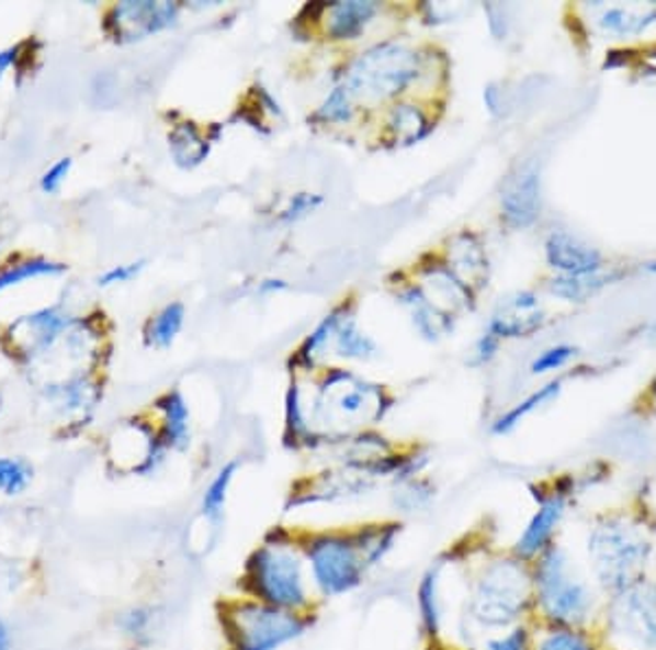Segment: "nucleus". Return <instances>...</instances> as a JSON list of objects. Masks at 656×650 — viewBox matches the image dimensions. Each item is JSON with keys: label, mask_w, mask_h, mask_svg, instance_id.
Segmentation results:
<instances>
[{"label": "nucleus", "mask_w": 656, "mask_h": 650, "mask_svg": "<svg viewBox=\"0 0 656 650\" xmlns=\"http://www.w3.org/2000/svg\"><path fill=\"white\" fill-rule=\"evenodd\" d=\"M305 565L307 561L301 554L294 535L274 528L265 541L252 550L244 565L239 579L241 596L276 609L309 614L312 579Z\"/></svg>", "instance_id": "obj_1"}, {"label": "nucleus", "mask_w": 656, "mask_h": 650, "mask_svg": "<svg viewBox=\"0 0 656 650\" xmlns=\"http://www.w3.org/2000/svg\"><path fill=\"white\" fill-rule=\"evenodd\" d=\"M589 565L602 590L613 596L642 583L653 557V543L635 522L607 515L589 528Z\"/></svg>", "instance_id": "obj_2"}, {"label": "nucleus", "mask_w": 656, "mask_h": 650, "mask_svg": "<svg viewBox=\"0 0 656 650\" xmlns=\"http://www.w3.org/2000/svg\"><path fill=\"white\" fill-rule=\"evenodd\" d=\"M534 605L554 629H580L593 614V590L569 552L550 546L532 565Z\"/></svg>", "instance_id": "obj_3"}, {"label": "nucleus", "mask_w": 656, "mask_h": 650, "mask_svg": "<svg viewBox=\"0 0 656 650\" xmlns=\"http://www.w3.org/2000/svg\"><path fill=\"white\" fill-rule=\"evenodd\" d=\"M534 603L532 568L512 557L490 561L473 581L468 616L484 629H506L519 623Z\"/></svg>", "instance_id": "obj_4"}, {"label": "nucleus", "mask_w": 656, "mask_h": 650, "mask_svg": "<svg viewBox=\"0 0 656 650\" xmlns=\"http://www.w3.org/2000/svg\"><path fill=\"white\" fill-rule=\"evenodd\" d=\"M222 607L219 620L230 650H281L314 625V614L276 609L246 596Z\"/></svg>", "instance_id": "obj_5"}, {"label": "nucleus", "mask_w": 656, "mask_h": 650, "mask_svg": "<svg viewBox=\"0 0 656 650\" xmlns=\"http://www.w3.org/2000/svg\"><path fill=\"white\" fill-rule=\"evenodd\" d=\"M294 541L307 561L314 587L325 598L354 592L370 570L357 530L309 533Z\"/></svg>", "instance_id": "obj_6"}, {"label": "nucleus", "mask_w": 656, "mask_h": 650, "mask_svg": "<svg viewBox=\"0 0 656 650\" xmlns=\"http://www.w3.org/2000/svg\"><path fill=\"white\" fill-rule=\"evenodd\" d=\"M420 75V57L416 51L383 42L361 53L343 75V88L350 97L392 99L405 92Z\"/></svg>", "instance_id": "obj_7"}, {"label": "nucleus", "mask_w": 656, "mask_h": 650, "mask_svg": "<svg viewBox=\"0 0 656 650\" xmlns=\"http://www.w3.org/2000/svg\"><path fill=\"white\" fill-rule=\"evenodd\" d=\"M607 625L622 642L637 650H656V585L642 581L615 594Z\"/></svg>", "instance_id": "obj_8"}, {"label": "nucleus", "mask_w": 656, "mask_h": 650, "mask_svg": "<svg viewBox=\"0 0 656 650\" xmlns=\"http://www.w3.org/2000/svg\"><path fill=\"white\" fill-rule=\"evenodd\" d=\"M178 22V4L173 2H121L108 15V31L116 42H136L151 33L165 31Z\"/></svg>", "instance_id": "obj_9"}, {"label": "nucleus", "mask_w": 656, "mask_h": 650, "mask_svg": "<svg viewBox=\"0 0 656 650\" xmlns=\"http://www.w3.org/2000/svg\"><path fill=\"white\" fill-rule=\"evenodd\" d=\"M567 491H552L541 497L536 513L512 548L517 559L525 563L536 561L550 546H554V535L567 513Z\"/></svg>", "instance_id": "obj_10"}, {"label": "nucleus", "mask_w": 656, "mask_h": 650, "mask_svg": "<svg viewBox=\"0 0 656 650\" xmlns=\"http://www.w3.org/2000/svg\"><path fill=\"white\" fill-rule=\"evenodd\" d=\"M541 209V178L534 165H525L519 169L514 178H510L504 198L501 211L504 220L512 228H528L536 222Z\"/></svg>", "instance_id": "obj_11"}, {"label": "nucleus", "mask_w": 656, "mask_h": 650, "mask_svg": "<svg viewBox=\"0 0 656 650\" xmlns=\"http://www.w3.org/2000/svg\"><path fill=\"white\" fill-rule=\"evenodd\" d=\"M545 257L547 264L563 274H593L602 270V255L563 231L547 237Z\"/></svg>", "instance_id": "obj_12"}, {"label": "nucleus", "mask_w": 656, "mask_h": 650, "mask_svg": "<svg viewBox=\"0 0 656 650\" xmlns=\"http://www.w3.org/2000/svg\"><path fill=\"white\" fill-rule=\"evenodd\" d=\"M545 316L539 299L532 292H519L510 296L493 316L488 330L501 337H528L543 325Z\"/></svg>", "instance_id": "obj_13"}, {"label": "nucleus", "mask_w": 656, "mask_h": 650, "mask_svg": "<svg viewBox=\"0 0 656 650\" xmlns=\"http://www.w3.org/2000/svg\"><path fill=\"white\" fill-rule=\"evenodd\" d=\"M327 33L332 40H354L376 15L378 4L372 0H348L325 7Z\"/></svg>", "instance_id": "obj_14"}, {"label": "nucleus", "mask_w": 656, "mask_h": 650, "mask_svg": "<svg viewBox=\"0 0 656 650\" xmlns=\"http://www.w3.org/2000/svg\"><path fill=\"white\" fill-rule=\"evenodd\" d=\"M453 277L468 290V285H484L488 279V259L482 244L464 233L453 242Z\"/></svg>", "instance_id": "obj_15"}, {"label": "nucleus", "mask_w": 656, "mask_h": 650, "mask_svg": "<svg viewBox=\"0 0 656 650\" xmlns=\"http://www.w3.org/2000/svg\"><path fill=\"white\" fill-rule=\"evenodd\" d=\"M442 576H440V565L431 568L420 585H418V614H420V625L422 631L429 638H438L444 620V601H442Z\"/></svg>", "instance_id": "obj_16"}, {"label": "nucleus", "mask_w": 656, "mask_h": 650, "mask_svg": "<svg viewBox=\"0 0 656 650\" xmlns=\"http://www.w3.org/2000/svg\"><path fill=\"white\" fill-rule=\"evenodd\" d=\"M400 303L411 312L414 325L427 339H438L442 333L451 330V316L442 314L420 288L405 290L400 294Z\"/></svg>", "instance_id": "obj_17"}, {"label": "nucleus", "mask_w": 656, "mask_h": 650, "mask_svg": "<svg viewBox=\"0 0 656 650\" xmlns=\"http://www.w3.org/2000/svg\"><path fill=\"white\" fill-rule=\"evenodd\" d=\"M431 132L427 114L409 103H398L387 114V134L394 145L407 147L422 141Z\"/></svg>", "instance_id": "obj_18"}, {"label": "nucleus", "mask_w": 656, "mask_h": 650, "mask_svg": "<svg viewBox=\"0 0 656 650\" xmlns=\"http://www.w3.org/2000/svg\"><path fill=\"white\" fill-rule=\"evenodd\" d=\"M160 410L165 412V423L160 432V442L167 449H184L189 445V407L180 392H169L158 401Z\"/></svg>", "instance_id": "obj_19"}, {"label": "nucleus", "mask_w": 656, "mask_h": 650, "mask_svg": "<svg viewBox=\"0 0 656 650\" xmlns=\"http://www.w3.org/2000/svg\"><path fill=\"white\" fill-rule=\"evenodd\" d=\"M169 149L173 160L184 167H197L208 156V141L202 138L200 130L193 123H180L169 136Z\"/></svg>", "instance_id": "obj_20"}, {"label": "nucleus", "mask_w": 656, "mask_h": 650, "mask_svg": "<svg viewBox=\"0 0 656 650\" xmlns=\"http://www.w3.org/2000/svg\"><path fill=\"white\" fill-rule=\"evenodd\" d=\"M15 325L29 328L24 333V335H29V348L39 350V348H46L55 341V337L68 326V318L61 316L57 307H50V310H42V312H35L31 316H24Z\"/></svg>", "instance_id": "obj_21"}, {"label": "nucleus", "mask_w": 656, "mask_h": 650, "mask_svg": "<svg viewBox=\"0 0 656 650\" xmlns=\"http://www.w3.org/2000/svg\"><path fill=\"white\" fill-rule=\"evenodd\" d=\"M237 467H239L237 462H228L224 469H219V473L213 478V482L208 484V489L202 497V515L213 526H219L226 515L228 493H230V484L235 480Z\"/></svg>", "instance_id": "obj_22"}, {"label": "nucleus", "mask_w": 656, "mask_h": 650, "mask_svg": "<svg viewBox=\"0 0 656 650\" xmlns=\"http://www.w3.org/2000/svg\"><path fill=\"white\" fill-rule=\"evenodd\" d=\"M611 279L600 274V272H593V274H563L558 279L552 281L550 290L569 301V303H583L587 301L589 296H593L596 292H600Z\"/></svg>", "instance_id": "obj_23"}, {"label": "nucleus", "mask_w": 656, "mask_h": 650, "mask_svg": "<svg viewBox=\"0 0 656 650\" xmlns=\"http://www.w3.org/2000/svg\"><path fill=\"white\" fill-rule=\"evenodd\" d=\"M335 350L348 359H370L376 355V344L363 330H359L352 318H341L335 330Z\"/></svg>", "instance_id": "obj_24"}, {"label": "nucleus", "mask_w": 656, "mask_h": 650, "mask_svg": "<svg viewBox=\"0 0 656 650\" xmlns=\"http://www.w3.org/2000/svg\"><path fill=\"white\" fill-rule=\"evenodd\" d=\"M184 325V305H167L147 326V344L156 348H169Z\"/></svg>", "instance_id": "obj_25"}, {"label": "nucleus", "mask_w": 656, "mask_h": 650, "mask_svg": "<svg viewBox=\"0 0 656 650\" xmlns=\"http://www.w3.org/2000/svg\"><path fill=\"white\" fill-rule=\"evenodd\" d=\"M561 381H552L547 385H543L539 392H534L532 396H528L525 401H521L519 405H514L510 412H506L495 425H493V432L495 434H508L512 432L528 414H532L536 407H541L543 403H547L550 399H554L558 392H561Z\"/></svg>", "instance_id": "obj_26"}, {"label": "nucleus", "mask_w": 656, "mask_h": 650, "mask_svg": "<svg viewBox=\"0 0 656 650\" xmlns=\"http://www.w3.org/2000/svg\"><path fill=\"white\" fill-rule=\"evenodd\" d=\"M64 270H66V266L50 264L46 259H31V261H24V264H15V266L0 272V292L11 288V285H18L26 279L46 277V274H61Z\"/></svg>", "instance_id": "obj_27"}, {"label": "nucleus", "mask_w": 656, "mask_h": 650, "mask_svg": "<svg viewBox=\"0 0 656 650\" xmlns=\"http://www.w3.org/2000/svg\"><path fill=\"white\" fill-rule=\"evenodd\" d=\"M33 480V467L22 458H0V491L20 495Z\"/></svg>", "instance_id": "obj_28"}, {"label": "nucleus", "mask_w": 656, "mask_h": 650, "mask_svg": "<svg viewBox=\"0 0 656 650\" xmlns=\"http://www.w3.org/2000/svg\"><path fill=\"white\" fill-rule=\"evenodd\" d=\"M656 20V9H651L648 13H633L624 7H613L604 11L602 15V26L613 31V33H637L642 31L648 22Z\"/></svg>", "instance_id": "obj_29"}, {"label": "nucleus", "mask_w": 656, "mask_h": 650, "mask_svg": "<svg viewBox=\"0 0 656 650\" xmlns=\"http://www.w3.org/2000/svg\"><path fill=\"white\" fill-rule=\"evenodd\" d=\"M536 650H596V647L580 629H552Z\"/></svg>", "instance_id": "obj_30"}, {"label": "nucleus", "mask_w": 656, "mask_h": 650, "mask_svg": "<svg viewBox=\"0 0 656 650\" xmlns=\"http://www.w3.org/2000/svg\"><path fill=\"white\" fill-rule=\"evenodd\" d=\"M325 123H346L352 116V97L343 86H337L316 114Z\"/></svg>", "instance_id": "obj_31"}, {"label": "nucleus", "mask_w": 656, "mask_h": 650, "mask_svg": "<svg viewBox=\"0 0 656 650\" xmlns=\"http://www.w3.org/2000/svg\"><path fill=\"white\" fill-rule=\"evenodd\" d=\"M307 436H309V425H307V416H305V410L301 403V390H298V385H292V390L287 394V438L298 445Z\"/></svg>", "instance_id": "obj_32"}, {"label": "nucleus", "mask_w": 656, "mask_h": 650, "mask_svg": "<svg viewBox=\"0 0 656 650\" xmlns=\"http://www.w3.org/2000/svg\"><path fill=\"white\" fill-rule=\"evenodd\" d=\"M339 323H341V310H335L332 314H328L327 318L312 333V337L303 344L301 359L314 361V357L318 355V350L325 348V344H327L330 337H335V330H337Z\"/></svg>", "instance_id": "obj_33"}, {"label": "nucleus", "mask_w": 656, "mask_h": 650, "mask_svg": "<svg viewBox=\"0 0 656 650\" xmlns=\"http://www.w3.org/2000/svg\"><path fill=\"white\" fill-rule=\"evenodd\" d=\"M323 195H316V193H298L290 200L287 209L281 213V222L283 224H294V222H301L305 220L307 215H312L316 209L323 206Z\"/></svg>", "instance_id": "obj_34"}, {"label": "nucleus", "mask_w": 656, "mask_h": 650, "mask_svg": "<svg viewBox=\"0 0 656 650\" xmlns=\"http://www.w3.org/2000/svg\"><path fill=\"white\" fill-rule=\"evenodd\" d=\"M486 650H536L532 634L525 627H514L506 636L486 642Z\"/></svg>", "instance_id": "obj_35"}, {"label": "nucleus", "mask_w": 656, "mask_h": 650, "mask_svg": "<svg viewBox=\"0 0 656 650\" xmlns=\"http://www.w3.org/2000/svg\"><path fill=\"white\" fill-rule=\"evenodd\" d=\"M574 355H576V348H572V346H554V348H547L541 357L534 359V363H532V372H534V374H543V372L563 368Z\"/></svg>", "instance_id": "obj_36"}, {"label": "nucleus", "mask_w": 656, "mask_h": 650, "mask_svg": "<svg viewBox=\"0 0 656 650\" xmlns=\"http://www.w3.org/2000/svg\"><path fill=\"white\" fill-rule=\"evenodd\" d=\"M70 165H72L70 158H61L59 162H55V165L42 176V180H39V189H42L44 193H48V195L57 193L59 187L64 184L68 171H70Z\"/></svg>", "instance_id": "obj_37"}, {"label": "nucleus", "mask_w": 656, "mask_h": 650, "mask_svg": "<svg viewBox=\"0 0 656 650\" xmlns=\"http://www.w3.org/2000/svg\"><path fill=\"white\" fill-rule=\"evenodd\" d=\"M143 268H145V261H136V264H127V266H116V268L108 270V272L99 279V285H101V288H110V285L127 283V281H132Z\"/></svg>", "instance_id": "obj_38"}, {"label": "nucleus", "mask_w": 656, "mask_h": 650, "mask_svg": "<svg viewBox=\"0 0 656 650\" xmlns=\"http://www.w3.org/2000/svg\"><path fill=\"white\" fill-rule=\"evenodd\" d=\"M499 348V337L493 330H484V335L479 337L477 346H475V363H486L493 359V355Z\"/></svg>", "instance_id": "obj_39"}, {"label": "nucleus", "mask_w": 656, "mask_h": 650, "mask_svg": "<svg viewBox=\"0 0 656 650\" xmlns=\"http://www.w3.org/2000/svg\"><path fill=\"white\" fill-rule=\"evenodd\" d=\"M149 625V614L143 612V609H134L132 614H127L123 618V629L129 634V636H140Z\"/></svg>", "instance_id": "obj_40"}, {"label": "nucleus", "mask_w": 656, "mask_h": 650, "mask_svg": "<svg viewBox=\"0 0 656 650\" xmlns=\"http://www.w3.org/2000/svg\"><path fill=\"white\" fill-rule=\"evenodd\" d=\"M287 290V283L281 279H265L259 283V294H274V292H283Z\"/></svg>", "instance_id": "obj_41"}, {"label": "nucleus", "mask_w": 656, "mask_h": 650, "mask_svg": "<svg viewBox=\"0 0 656 650\" xmlns=\"http://www.w3.org/2000/svg\"><path fill=\"white\" fill-rule=\"evenodd\" d=\"M15 57H18V46H13V48H7V51H2V53H0V77L7 72V68H9V66H13Z\"/></svg>", "instance_id": "obj_42"}, {"label": "nucleus", "mask_w": 656, "mask_h": 650, "mask_svg": "<svg viewBox=\"0 0 656 650\" xmlns=\"http://www.w3.org/2000/svg\"><path fill=\"white\" fill-rule=\"evenodd\" d=\"M0 650H11V636L2 618H0Z\"/></svg>", "instance_id": "obj_43"}, {"label": "nucleus", "mask_w": 656, "mask_h": 650, "mask_svg": "<svg viewBox=\"0 0 656 650\" xmlns=\"http://www.w3.org/2000/svg\"><path fill=\"white\" fill-rule=\"evenodd\" d=\"M653 394H655V399H656V381H655V385H653Z\"/></svg>", "instance_id": "obj_44"}, {"label": "nucleus", "mask_w": 656, "mask_h": 650, "mask_svg": "<svg viewBox=\"0 0 656 650\" xmlns=\"http://www.w3.org/2000/svg\"><path fill=\"white\" fill-rule=\"evenodd\" d=\"M0 410H2V394H0Z\"/></svg>", "instance_id": "obj_45"}, {"label": "nucleus", "mask_w": 656, "mask_h": 650, "mask_svg": "<svg viewBox=\"0 0 656 650\" xmlns=\"http://www.w3.org/2000/svg\"><path fill=\"white\" fill-rule=\"evenodd\" d=\"M651 270H656V266H653V268H651Z\"/></svg>", "instance_id": "obj_46"}]
</instances>
